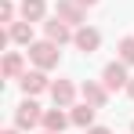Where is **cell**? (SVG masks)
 <instances>
[{"label": "cell", "instance_id": "obj_1", "mask_svg": "<svg viewBox=\"0 0 134 134\" xmlns=\"http://www.w3.org/2000/svg\"><path fill=\"white\" fill-rule=\"evenodd\" d=\"M105 83H109V87H120V83H123V69L109 65V69H105Z\"/></svg>", "mask_w": 134, "mask_h": 134}, {"label": "cell", "instance_id": "obj_2", "mask_svg": "<svg viewBox=\"0 0 134 134\" xmlns=\"http://www.w3.org/2000/svg\"><path fill=\"white\" fill-rule=\"evenodd\" d=\"M18 123H22V127L36 123V105H22V112H18Z\"/></svg>", "mask_w": 134, "mask_h": 134}, {"label": "cell", "instance_id": "obj_3", "mask_svg": "<svg viewBox=\"0 0 134 134\" xmlns=\"http://www.w3.org/2000/svg\"><path fill=\"white\" fill-rule=\"evenodd\" d=\"M33 54H36V62H40V65H51V62H54V51H51V47H36Z\"/></svg>", "mask_w": 134, "mask_h": 134}, {"label": "cell", "instance_id": "obj_4", "mask_svg": "<svg viewBox=\"0 0 134 134\" xmlns=\"http://www.w3.org/2000/svg\"><path fill=\"white\" fill-rule=\"evenodd\" d=\"M76 44L83 47V51H91V47L98 44V33H80V36H76Z\"/></svg>", "mask_w": 134, "mask_h": 134}, {"label": "cell", "instance_id": "obj_5", "mask_svg": "<svg viewBox=\"0 0 134 134\" xmlns=\"http://www.w3.org/2000/svg\"><path fill=\"white\" fill-rule=\"evenodd\" d=\"M40 87H44V76H40V72L25 76V91H40Z\"/></svg>", "mask_w": 134, "mask_h": 134}, {"label": "cell", "instance_id": "obj_6", "mask_svg": "<svg viewBox=\"0 0 134 134\" xmlns=\"http://www.w3.org/2000/svg\"><path fill=\"white\" fill-rule=\"evenodd\" d=\"M40 15V0H25V18H36Z\"/></svg>", "mask_w": 134, "mask_h": 134}, {"label": "cell", "instance_id": "obj_7", "mask_svg": "<svg viewBox=\"0 0 134 134\" xmlns=\"http://www.w3.org/2000/svg\"><path fill=\"white\" fill-rule=\"evenodd\" d=\"M54 98H58V102H69V87H65V83L54 87Z\"/></svg>", "mask_w": 134, "mask_h": 134}, {"label": "cell", "instance_id": "obj_8", "mask_svg": "<svg viewBox=\"0 0 134 134\" xmlns=\"http://www.w3.org/2000/svg\"><path fill=\"white\" fill-rule=\"evenodd\" d=\"M120 51H123V58H127V62H134V40H127Z\"/></svg>", "mask_w": 134, "mask_h": 134}, {"label": "cell", "instance_id": "obj_9", "mask_svg": "<svg viewBox=\"0 0 134 134\" xmlns=\"http://www.w3.org/2000/svg\"><path fill=\"white\" fill-rule=\"evenodd\" d=\"M47 123H51V127H62L65 120H62V112H51V116H47Z\"/></svg>", "mask_w": 134, "mask_h": 134}, {"label": "cell", "instance_id": "obj_10", "mask_svg": "<svg viewBox=\"0 0 134 134\" xmlns=\"http://www.w3.org/2000/svg\"><path fill=\"white\" fill-rule=\"evenodd\" d=\"M51 36H54V40H65V29H62V25L54 22V25H51Z\"/></svg>", "mask_w": 134, "mask_h": 134}, {"label": "cell", "instance_id": "obj_11", "mask_svg": "<svg viewBox=\"0 0 134 134\" xmlns=\"http://www.w3.org/2000/svg\"><path fill=\"white\" fill-rule=\"evenodd\" d=\"M91 120V109H76V123H87Z\"/></svg>", "mask_w": 134, "mask_h": 134}, {"label": "cell", "instance_id": "obj_12", "mask_svg": "<svg viewBox=\"0 0 134 134\" xmlns=\"http://www.w3.org/2000/svg\"><path fill=\"white\" fill-rule=\"evenodd\" d=\"M94 134H109V131H94Z\"/></svg>", "mask_w": 134, "mask_h": 134}, {"label": "cell", "instance_id": "obj_13", "mask_svg": "<svg viewBox=\"0 0 134 134\" xmlns=\"http://www.w3.org/2000/svg\"><path fill=\"white\" fill-rule=\"evenodd\" d=\"M131 94H134V83H131Z\"/></svg>", "mask_w": 134, "mask_h": 134}]
</instances>
